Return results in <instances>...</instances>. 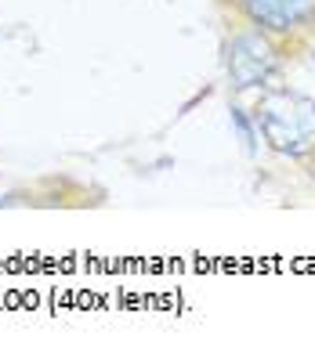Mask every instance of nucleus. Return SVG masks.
<instances>
[{"mask_svg": "<svg viewBox=\"0 0 315 354\" xmlns=\"http://www.w3.org/2000/svg\"><path fill=\"white\" fill-rule=\"evenodd\" d=\"M258 134L276 152L301 156L315 145V102L297 91H272L254 112Z\"/></svg>", "mask_w": 315, "mask_h": 354, "instance_id": "1", "label": "nucleus"}, {"mask_svg": "<svg viewBox=\"0 0 315 354\" xmlns=\"http://www.w3.org/2000/svg\"><path fill=\"white\" fill-rule=\"evenodd\" d=\"M225 66L235 91H254L276 73V51L261 33H240L225 47Z\"/></svg>", "mask_w": 315, "mask_h": 354, "instance_id": "2", "label": "nucleus"}, {"mask_svg": "<svg viewBox=\"0 0 315 354\" xmlns=\"http://www.w3.org/2000/svg\"><path fill=\"white\" fill-rule=\"evenodd\" d=\"M243 11L272 33H290L315 11V0H240Z\"/></svg>", "mask_w": 315, "mask_h": 354, "instance_id": "3", "label": "nucleus"}, {"mask_svg": "<svg viewBox=\"0 0 315 354\" xmlns=\"http://www.w3.org/2000/svg\"><path fill=\"white\" fill-rule=\"evenodd\" d=\"M228 120H232V127H235V134L243 138V145H246V152H258V123L254 120H246V112L243 109H232L228 112Z\"/></svg>", "mask_w": 315, "mask_h": 354, "instance_id": "4", "label": "nucleus"}]
</instances>
